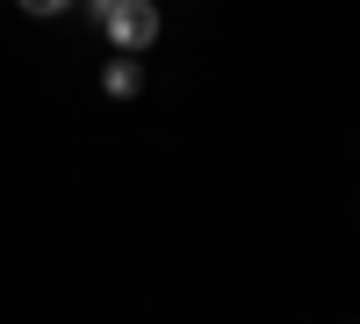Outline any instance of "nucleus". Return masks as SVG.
<instances>
[{"mask_svg": "<svg viewBox=\"0 0 360 324\" xmlns=\"http://www.w3.org/2000/svg\"><path fill=\"white\" fill-rule=\"evenodd\" d=\"M101 29H108V44L130 58V51H144L159 37V8H152V0H115V8L101 15Z\"/></svg>", "mask_w": 360, "mask_h": 324, "instance_id": "1", "label": "nucleus"}, {"mask_svg": "<svg viewBox=\"0 0 360 324\" xmlns=\"http://www.w3.org/2000/svg\"><path fill=\"white\" fill-rule=\"evenodd\" d=\"M101 94H108V101H137V94H144V72H137V58H123V51L108 58V65H101Z\"/></svg>", "mask_w": 360, "mask_h": 324, "instance_id": "2", "label": "nucleus"}, {"mask_svg": "<svg viewBox=\"0 0 360 324\" xmlns=\"http://www.w3.org/2000/svg\"><path fill=\"white\" fill-rule=\"evenodd\" d=\"M22 8H29V15H58V8H65V0H22Z\"/></svg>", "mask_w": 360, "mask_h": 324, "instance_id": "3", "label": "nucleus"}, {"mask_svg": "<svg viewBox=\"0 0 360 324\" xmlns=\"http://www.w3.org/2000/svg\"><path fill=\"white\" fill-rule=\"evenodd\" d=\"M108 8H115V0H86V15H94V22H101V15H108Z\"/></svg>", "mask_w": 360, "mask_h": 324, "instance_id": "4", "label": "nucleus"}]
</instances>
